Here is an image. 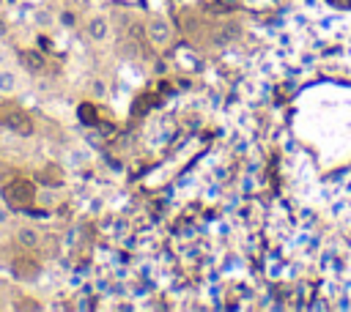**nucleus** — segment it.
<instances>
[{
  "instance_id": "nucleus-3",
  "label": "nucleus",
  "mask_w": 351,
  "mask_h": 312,
  "mask_svg": "<svg viewBox=\"0 0 351 312\" xmlns=\"http://www.w3.org/2000/svg\"><path fill=\"white\" fill-rule=\"evenodd\" d=\"M3 115V126L5 129H11L14 134H19V137H30L33 134V118L25 112V109H19V107H11V109H3L0 112Z\"/></svg>"
},
{
  "instance_id": "nucleus-9",
  "label": "nucleus",
  "mask_w": 351,
  "mask_h": 312,
  "mask_svg": "<svg viewBox=\"0 0 351 312\" xmlns=\"http://www.w3.org/2000/svg\"><path fill=\"white\" fill-rule=\"evenodd\" d=\"M41 181H44L47 186H60V183H63V170H60L58 164H47V167L41 170Z\"/></svg>"
},
{
  "instance_id": "nucleus-17",
  "label": "nucleus",
  "mask_w": 351,
  "mask_h": 312,
  "mask_svg": "<svg viewBox=\"0 0 351 312\" xmlns=\"http://www.w3.org/2000/svg\"><path fill=\"white\" fill-rule=\"evenodd\" d=\"M11 219V211H8V205H0V224H5Z\"/></svg>"
},
{
  "instance_id": "nucleus-1",
  "label": "nucleus",
  "mask_w": 351,
  "mask_h": 312,
  "mask_svg": "<svg viewBox=\"0 0 351 312\" xmlns=\"http://www.w3.org/2000/svg\"><path fill=\"white\" fill-rule=\"evenodd\" d=\"M3 200L8 208H27L36 203V194H38V186L30 181V178H22V175H14L3 189Z\"/></svg>"
},
{
  "instance_id": "nucleus-2",
  "label": "nucleus",
  "mask_w": 351,
  "mask_h": 312,
  "mask_svg": "<svg viewBox=\"0 0 351 312\" xmlns=\"http://www.w3.org/2000/svg\"><path fill=\"white\" fill-rule=\"evenodd\" d=\"M145 38L156 52H162L173 44V25L165 16H151L145 22Z\"/></svg>"
},
{
  "instance_id": "nucleus-18",
  "label": "nucleus",
  "mask_w": 351,
  "mask_h": 312,
  "mask_svg": "<svg viewBox=\"0 0 351 312\" xmlns=\"http://www.w3.org/2000/svg\"><path fill=\"white\" fill-rule=\"evenodd\" d=\"M326 3H332L337 8H351V0H326Z\"/></svg>"
},
{
  "instance_id": "nucleus-10",
  "label": "nucleus",
  "mask_w": 351,
  "mask_h": 312,
  "mask_svg": "<svg viewBox=\"0 0 351 312\" xmlns=\"http://www.w3.org/2000/svg\"><path fill=\"white\" fill-rule=\"evenodd\" d=\"M77 115H80V120H82L85 126H96V123H99V120H96V107H93L90 101L80 104V107H77Z\"/></svg>"
},
{
  "instance_id": "nucleus-20",
  "label": "nucleus",
  "mask_w": 351,
  "mask_h": 312,
  "mask_svg": "<svg viewBox=\"0 0 351 312\" xmlns=\"http://www.w3.org/2000/svg\"><path fill=\"white\" fill-rule=\"evenodd\" d=\"M0 241H3V224H0Z\"/></svg>"
},
{
  "instance_id": "nucleus-11",
  "label": "nucleus",
  "mask_w": 351,
  "mask_h": 312,
  "mask_svg": "<svg viewBox=\"0 0 351 312\" xmlns=\"http://www.w3.org/2000/svg\"><path fill=\"white\" fill-rule=\"evenodd\" d=\"M55 186H47V189H38V194H36V203H41V205H47V208H52L55 203H58V192H52Z\"/></svg>"
},
{
  "instance_id": "nucleus-15",
  "label": "nucleus",
  "mask_w": 351,
  "mask_h": 312,
  "mask_svg": "<svg viewBox=\"0 0 351 312\" xmlns=\"http://www.w3.org/2000/svg\"><path fill=\"white\" fill-rule=\"evenodd\" d=\"M233 33H239V27H236V25H225V27H222V38H219V44H228V41H233V38H236Z\"/></svg>"
},
{
  "instance_id": "nucleus-7",
  "label": "nucleus",
  "mask_w": 351,
  "mask_h": 312,
  "mask_svg": "<svg viewBox=\"0 0 351 312\" xmlns=\"http://www.w3.org/2000/svg\"><path fill=\"white\" fill-rule=\"evenodd\" d=\"M19 60H22V66L27 71H44V66H47V57L38 49H22L19 52Z\"/></svg>"
},
{
  "instance_id": "nucleus-12",
  "label": "nucleus",
  "mask_w": 351,
  "mask_h": 312,
  "mask_svg": "<svg viewBox=\"0 0 351 312\" xmlns=\"http://www.w3.org/2000/svg\"><path fill=\"white\" fill-rule=\"evenodd\" d=\"M58 22H60V27H66V30L77 27V11H71V8H63V11L58 14Z\"/></svg>"
},
{
  "instance_id": "nucleus-4",
  "label": "nucleus",
  "mask_w": 351,
  "mask_h": 312,
  "mask_svg": "<svg viewBox=\"0 0 351 312\" xmlns=\"http://www.w3.org/2000/svg\"><path fill=\"white\" fill-rule=\"evenodd\" d=\"M11 274L16 279H22V282H33V279L41 276V263L36 257H30V255H19V257L11 260Z\"/></svg>"
},
{
  "instance_id": "nucleus-16",
  "label": "nucleus",
  "mask_w": 351,
  "mask_h": 312,
  "mask_svg": "<svg viewBox=\"0 0 351 312\" xmlns=\"http://www.w3.org/2000/svg\"><path fill=\"white\" fill-rule=\"evenodd\" d=\"M11 178H14L11 167H8V164H0V189H3V186H5V183H8Z\"/></svg>"
},
{
  "instance_id": "nucleus-19",
  "label": "nucleus",
  "mask_w": 351,
  "mask_h": 312,
  "mask_svg": "<svg viewBox=\"0 0 351 312\" xmlns=\"http://www.w3.org/2000/svg\"><path fill=\"white\" fill-rule=\"evenodd\" d=\"M5 36H8V22L0 16V38H5Z\"/></svg>"
},
{
  "instance_id": "nucleus-13",
  "label": "nucleus",
  "mask_w": 351,
  "mask_h": 312,
  "mask_svg": "<svg viewBox=\"0 0 351 312\" xmlns=\"http://www.w3.org/2000/svg\"><path fill=\"white\" fill-rule=\"evenodd\" d=\"M55 19H58V16H52V11H47V8H38V11L33 14V22H36L38 27H49Z\"/></svg>"
},
{
  "instance_id": "nucleus-8",
  "label": "nucleus",
  "mask_w": 351,
  "mask_h": 312,
  "mask_svg": "<svg viewBox=\"0 0 351 312\" xmlns=\"http://www.w3.org/2000/svg\"><path fill=\"white\" fill-rule=\"evenodd\" d=\"M16 88H19V77L11 68H0V93L11 96V93H16Z\"/></svg>"
},
{
  "instance_id": "nucleus-14",
  "label": "nucleus",
  "mask_w": 351,
  "mask_h": 312,
  "mask_svg": "<svg viewBox=\"0 0 351 312\" xmlns=\"http://www.w3.org/2000/svg\"><path fill=\"white\" fill-rule=\"evenodd\" d=\"M90 93H93L96 99H104V96H107V82H104V79H93V82H90Z\"/></svg>"
},
{
  "instance_id": "nucleus-6",
  "label": "nucleus",
  "mask_w": 351,
  "mask_h": 312,
  "mask_svg": "<svg viewBox=\"0 0 351 312\" xmlns=\"http://www.w3.org/2000/svg\"><path fill=\"white\" fill-rule=\"evenodd\" d=\"M16 241H19V246H25V249H38V246H41V233H38V227L25 224V227L16 230Z\"/></svg>"
},
{
  "instance_id": "nucleus-5",
  "label": "nucleus",
  "mask_w": 351,
  "mask_h": 312,
  "mask_svg": "<svg viewBox=\"0 0 351 312\" xmlns=\"http://www.w3.org/2000/svg\"><path fill=\"white\" fill-rule=\"evenodd\" d=\"M110 33H112V25H110V19L104 14H93L88 19V25H85V36L90 41H96V44H104L110 38Z\"/></svg>"
}]
</instances>
